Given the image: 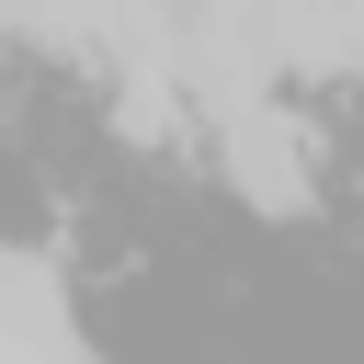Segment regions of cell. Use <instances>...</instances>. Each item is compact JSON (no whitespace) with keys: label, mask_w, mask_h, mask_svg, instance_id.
<instances>
[{"label":"cell","mask_w":364,"mask_h":364,"mask_svg":"<svg viewBox=\"0 0 364 364\" xmlns=\"http://www.w3.org/2000/svg\"><path fill=\"white\" fill-rule=\"evenodd\" d=\"M216 125V159H228V182H239V205H262V216H307V171H318V136L262 91V102H228V114H205Z\"/></svg>","instance_id":"6da1fadb"}]
</instances>
